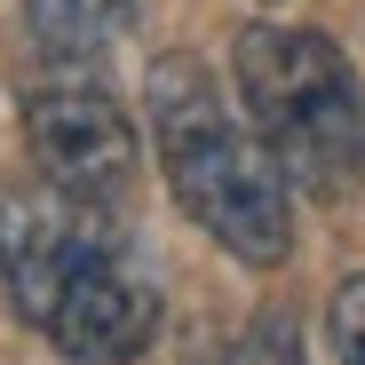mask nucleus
I'll return each mask as SVG.
<instances>
[{
    "label": "nucleus",
    "mask_w": 365,
    "mask_h": 365,
    "mask_svg": "<svg viewBox=\"0 0 365 365\" xmlns=\"http://www.w3.org/2000/svg\"><path fill=\"white\" fill-rule=\"evenodd\" d=\"M40 334L72 365H128V357L151 349V334H159V286H151V270L135 262V247L119 230H103L96 247L72 262V278L56 286Z\"/></svg>",
    "instance_id": "obj_4"
},
{
    "label": "nucleus",
    "mask_w": 365,
    "mask_h": 365,
    "mask_svg": "<svg viewBox=\"0 0 365 365\" xmlns=\"http://www.w3.org/2000/svg\"><path fill=\"white\" fill-rule=\"evenodd\" d=\"M238 103L270 167L310 199H349L365 182V96L349 56L310 24H247L230 48Z\"/></svg>",
    "instance_id": "obj_2"
},
{
    "label": "nucleus",
    "mask_w": 365,
    "mask_h": 365,
    "mask_svg": "<svg viewBox=\"0 0 365 365\" xmlns=\"http://www.w3.org/2000/svg\"><path fill=\"white\" fill-rule=\"evenodd\" d=\"M24 143L40 159V182H56V191L80 199V207H111V215H119V199L135 191V167H143L119 96H103L96 80H48V88H32Z\"/></svg>",
    "instance_id": "obj_3"
},
{
    "label": "nucleus",
    "mask_w": 365,
    "mask_h": 365,
    "mask_svg": "<svg viewBox=\"0 0 365 365\" xmlns=\"http://www.w3.org/2000/svg\"><path fill=\"white\" fill-rule=\"evenodd\" d=\"M151 151L167 167L175 207L191 215L215 247H230L247 270H278L294 255V207H286V175L255 143V128L230 111L215 72L199 56H159L151 80Z\"/></svg>",
    "instance_id": "obj_1"
},
{
    "label": "nucleus",
    "mask_w": 365,
    "mask_h": 365,
    "mask_svg": "<svg viewBox=\"0 0 365 365\" xmlns=\"http://www.w3.org/2000/svg\"><path fill=\"white\" fill-rule=\"evenodd\" d=\"M326 326H334L341 365H365V270H349V278L334 286V310H326Z\"/></svg>",
    "instance_id": "obj_8"
},
{
    "label": "nucleus",
    "mask_w": 365,
    "mask_h": 365,
    "mask_svg": "<svg viewBox=\"0 0 365 365\" xmlns=\"http://www.w3.org/2000/svg\"><path fill=\"white\" fill-rule=\"evenodd\" d=\"M135 16H143V0H24V24H32L40 56H56V64L103 56Z\"/></svg>",
    "instance_id": "obj_6"
},
{
    "label": "nucleus",
    "mask_w": 365,
    "mask_h": 365,
    "mask_svg": "<svg viewBox=\"0 0 365 365\" xmlns=\"http://www.w3.org/2000/svg\"><path fill=\"white\" fill-rule=\"evenodd\" d=\"M103 230H119L111 207H80V199L56 191V182L9 191L0 199V302H9L24 326H40L56 286L72 278V262L96 247Z\"/></svg>",
    "instance_id": "obj_5"
},
{
    "label": "nucleus",
    "mask_w": 365,
    "mask_h": 365,
    "mask_svg": "<svg viewBox=\"0 0 365 365\" xmlns=\"http://www.w3.org/2000/svg\"><path fill=\"white\" fill-rule=\"evenodd\" d=\"M222 365H310V357H302V334H294L286 310H262L247 334L222 349Z\"/></svg>",
    "instance_id": "obj_7"
}]
</instances>
